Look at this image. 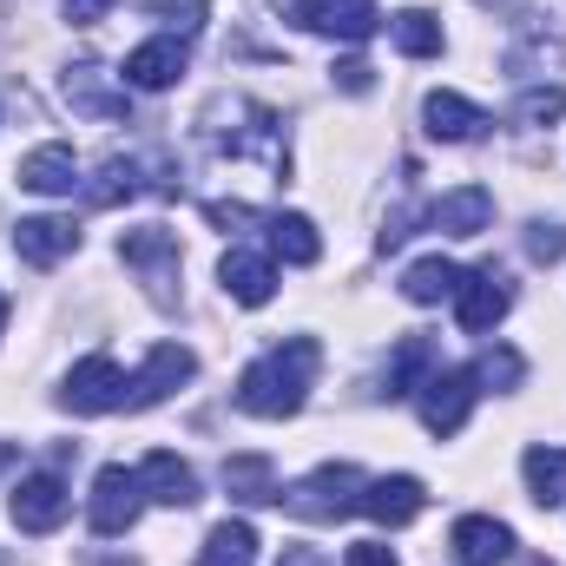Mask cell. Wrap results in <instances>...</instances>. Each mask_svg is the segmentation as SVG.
I'll use <instances>...</instances> for the list:
<instances>
[{
  "label": "cell",
  "instance_id": "16",
  "mask_svg": "<svg viewBox=\"0 0 566 566\" xmlns=\"http://www.w3.org/2000/svg\"><path fill=\"white\" fill-rule=\"evenodd\" d=\"M422 119H428V139H441V145H468L494 126V119H488L474 99H461V93H428Z\"/></svg>",
  "mask_w": 566,
  "mask_h": 566
},
{
  "label": "cell",
  "instance_id": "5",
  "mask_svg": "<svg viewBox=\"0 0 566 566\" xmlns=\"http://www.w3.org/2000/svg\"><path fill=\"white\" fill-rule=\"evenodd\" d=\"M145 507V488H139V468H99V481H93V534H106V541H119V534H133V521H139Z\"/></svg>",
  "mask_w": 566,
  "mask_h": 566
},
{
  "label": "cell",
  "instance_id": "21",
  "mask_svg": "<svg viewBox=\"0 0 566 566\" xmlns=\"http://www.w3.org/2000/svg\"><path fill=\"white\" fill-rule=\"evenodd\" d=\"M20 185L40 191V198H66V191L80 185L73 145H40V151H27V158H20Z\"/></svg>",
  "mask_w": 566,
  "mask_h": 566
},
{
  "label": "cell",
  "instance_id": "6",
  "mask_svg": "<svg viewBox=\"0 0 566 566\" xmlns=\"http://www.w3.org/2000/svg\"><path fill=\"white\" fill-rule=\"evenodd\" d=\"M119 258L139 271L145 290H151L158 303H178V271H185V258H178V238H171V231H126V238H119Z\"/></svg>",
  "mask_w": 566,
  "mask_h": 566
},
{
  "label": "cell",
  "instance_id": "39",
  "mask_svg": "<svg viewBox=\"0 0 566 566\" xmlns=\"http://www.w3.org/2000/svg\"><path fill=\"white\" fill-rule=\"evenodd\" d=\"M527 566H547V560H527Z\"/></svg>",
  "mask_w": 566,
  "mask_h": 566
},
{
  "label": "cell",
  "instance_id": "19",
  "mask_svg": "<svg viewBox=\"0 0 566 566\" xmlns=\"http://www.w3.org/2000/svg\"><path fill=\"white\" fill-rule=\"evenodd\" d=\"M218 283H224V296L244 303V310H264V303L277 296V271H271V258H258V251H231V258L218 264Z\"/></svg>",
  "mask_w": 566,
  "mask_h": 566
},
{
  "label": "cell",
  "instance_id": "35",
  "mask_svg": "<svg viewBox=\"0 0 566 566\" xmlns=\"http://www.w3.org/2000/svg\"><path fill=\"white\" fill-rule=\"evenodd\" d=\"M60 7H66V20H73V27H99V20L113 13V0H60Z\"/></svg>",
  "mask_w": 566,
  "mask_h": 566
},
{
  "label": "cell",
  "instance_id": "23",
  "mask_svg": "<svg viewBox=\"0 0 566 566\" xmlns=\"http://www.w3.org/2000/svg\"><path fill=\"white\" fill-rule=\"evenodd\" d=\"M224 488H231V501H244V507H264V501L283 494L271 454H231V461H224Z\"/></svg>",
  "mask_w": 566,
  "mask_h": 566
},
{
  "label": "cell",
  "instance_id": "31",
  "mask_svg": "<svg viewBox=\"0 0 566 566\" xmlns=\"http://www.w3.org/2000/svg\"><path fill=\"white\" fill-rule=\"evenodd\" d=\"M514 119L521 126H554V119H566V86H527L514 99Z\"/></svg>",
  "mask_w": 566,
  "mask_h": 566
},
{
  "label": "cell",
  "instance_id": "26",
  "mask_svg": "<svg viewBox=\"0 0 566 566\" xmlns=\"http://www.w3.org/2000/svg\"><path fill=\"white\" fill-rule=\"evenodd\" d=\"M461 277H468L461 264H448V258H422V264H409V271H402V296L428 310V303L454 296V290H461Z\"/></svg>",
  "mask_w": 566,
  "mask_h": 566
},
{
  "label": "cell",
  "instance_id": "12",
  "mask_svg": "<svg viewBox=\"0 0 566 566\" xmlns=\"http://www.w3.org/2000/svg\"><path fill=\"white\" fill-rule=\"evenodd\" d=\"M60 86H66V106H73V113H86V119H126V106H133V99H126V86H113L99 60L66 66V80H60Z\"/></svg>",
  "mask_w": 566,
  "mask_h": 566
},
{
  "label": "cell",
  "instance_id": "37",
  "mask_svg": "<svg viewBox=\"0 0 566 566\" xmlns=\"http://www.w3.org/2000/svg\"><path fill=\"white\" fill-rule=\"evenodd\" d=\"M277 566H323V554H316V547H283Z\"/></svg>",
  "mask_w": 566,
  "mask_h": 566
},
{
  "label": "cell",
  "instance_id": "24",
  "mask_svg": "<svg viewBox=\"0 0 566 566\" xmlns=\"http://www.w3.org/2000/svg\"><path fill=\"white\" fill-rule=\"evenodd\" d=\"M264 231H271V251H277L283 264H316L323 258V238H316V224L303 211H277Z\"/></svg>",
  "mask_w": 566,
  "mask_h": 566
},
{
  "label": "cell",
  "instance_id": "14",
  "mask_svg": "<svg viewBox=\"0 0 566 566\" xmlns=\"http://www.w3.org/2000/svg\"><path fill=\"white\" fill-rule=\"evenodd\" d=\"M13 251H20L33 271H53L60 258L80 251V224H73V218H20V224H13Z\"/></svg>",
  "mask_w": 566,
  "mask_h": 566
},
{
  "label": "cell",
  "instance_id": "34",
  "mask_svg": "<svg viewBox=\"0 0 566 566\" xmlns=\"http://www.w3.org/2000/svg\"><path fill=\"white\" fill-rule=\"evenodd\" d=\"M343 566H402V560H396V554H389L382 541H356V547L343 554Z\"/></svg>",
  "mask_w": 566,
  "mask_h": 566
},
{
  "label": "cell",
  "instance_id": "20",
  "mask_svg": "<svg viewBox=\"0 0 566 566\" xmlns=\"http://www.w3.org/2000/svg\"><path fill=\"white\" fill-rule=\"evenodd\" d=\"M178 73H185V40H171V33L126 53V86H139V93H165Z\"/></svg>",
  "mask_w": 566,
  "mask_h": 566
},
{
  "label": "cell",
  "instance_id": "33",
  "mask_svg": "<svg viewBox=\"0 0 566 566\" xmlns=\"http://www.w3.org/2000/svg\"><path fill=\"white\" fill-rule=\"evenodd\" d=\"M527 258H534V264H560L566 258V224L534 218V224H527Z\"/></svg>",
  "mask_w": 566,
  "mask_h": 566
},
{
  "label": "cell",
  "instance_id": "10",
  "mask_svg": "<svg viewBox=\"0 0 566 566\" xmlns=\"http://www.w3.org/2000/svg\"><path fill=\"white\" fill-rule=\"evenodd\" d=\"M66 507H73V494H66L60 474H27V481L7 494V514H13L20 534H53V527L66 521Z\"/></svg>",
  "mask_w": 566,
  "mask_h": 566
},
{
  "label": "cell",
  "instance_id": "9",
  "mask_svg": "<svg viewBox=\"0 0 566 566\" xmlns=\"http://www.w3.org/2000/svg\"><path fill=\"white\" fill-rule=\"evenodd\" d=\"M507 310H514V283L501 277L494 264L468 271V277H461V290H454V316H461V329H468V336H488Z\"/></svg>",
  "mask_w": 566,
  "mask_h": 566
},
{
  "label": "cell",
  "instance_id": "15",
  "mask_svg": "<svg viewBox=\"0 0 566 566\" xmlns=\"http://www.w3.org/2000/svg\"><path fill=\"white\" fill-rule=\"evenodd\" d=\"M454 554H461V566H494V560H507L521 541H514V527L507 521H494V514H461L454 521Z\"/></svg>",
  "mask_w": 566,
  "mask_h": 566
},
{
  "label": "cell",
  "instance_id": "3",
  "mask_svg": "<svg viewBox=\"0 0 566 566\" xmlns=\"http://www.w3.org/2000/svg\"><path fill=\"white\" fill-rule=\"evenodd\" d=\"M363 488H369L363 468H349V461H323L316 474H303L296 488H283L277 507H290L296 521H343V514H363Z\"/></svg>",
  "mask_w": 566,
  "mask_h": 566
},
{
  "label": "cell",
  "instance_id": "30",
  "mask_svg": "<svg viewBox=\"0 0 566 566\" xmlns=\"http://www.w3.org/2000/svg\"><path fill=\"white\" fill-rule=\"evenodd\" d=\"M521 376H527V363H521V349H488V356L474 363V382H481V389H494V396H507V389H521Z\"/></svg>",
  "mask_w": 566,
  "mask_h": 566
},
{
  "label": "cell",
  "instance_id": "13",
  "mask_svg": "<svg viewBox=\"0 0 566 566\" xmlns=\"http://www.w3.org/2000/svg\"><path fill=\"white\" fill-rule=\"evenodd\" d=\"M422 507H428V488L416 474H376V481L363 488V514H369L376 527H409Z\"/></svg>",
  "mask_w": 566,
  "mask_h": 566
},
{
  "label": "cell",
  "instance_id": "32",
  "mask_svg": "<svg viewBox=\"0 0 566 566\" xmlns=\"http://www.w3.org/2000/svg\"><path fill=\"white\" fill-rule=\"evenodd\" d=\"M145 13H151V20H165V33H171V40H191V33L205 27V0H145Z\"/></svg>",
  "mask_w": 566,
  "mask_h": 566
},
{
  "label": "cell",
  "instance_id": "4",
  "mask_svg": "<svg viewBox=\"0 0 566 566\" xmlns=\"http://www.w3.org/2000/svg\"><path fill=\"white\" fill-rule=\"evenodd\" d=\"M60 409H73V416H113V409H126V376H119V363H113V356L73 363V376L60 382Z\"/></svg>",
  "mask_w": 566,
  "mask_h": 566
},
{
  "label": "cell",
  "instance_id": "7",
  "mask_svg": "<svg viewBox=\"0 0 566 566\" xmlns=\"http://www.w3.org/2000/svg\"><path fill=\"white\" fill-rule=\"evenodd\" d=\"M198 376V356L185 349V343H158L151 356H145V369L126 382V409H158L171 389H185Z\"/></svg>",
  "mask_w": 566,
  "mask_h": 566
},
{
  "label": "cell",
  "instance_id": "38",
  "mask_svg": "<svg viewBox=\"0 0 566 566\" xmlns=\"http://www.w3.org/2000/svg\"><path fill=\"white\" fill-rule=\"evenodd\" d=\"M0 329H7V296H0Z\"/></svg>",
  "mask_w": 566,
  "mask_h": 566
},
{
  "label": "cell",
  "instance_id": "18",
  "mask_svg": "<svg viewBox=\"0 0 566 566\" xmlns=\"http://www.w3.org/2000/svg\"><path fill=\"white\" fill-rule=\"evenodd\" d=\"M428 224H434V231H448V238H481V231L494 224V191L461 185V191H448L441 205H428Z\"/></svg>",
  "mask_w": 566,
  "mask_h": 566
},
{
  "label": "cell",
  "instance_id": "11",
  "mask_svg": "<svg viewBox=\"0 0 566 566\" xmlns=\"http://www.w3.org/2000/svg\"><path fill=\"white\" fill-rule=\"evenodd\" d=\"M474 369H441V376H428L422 382V428L428 434H461V422H468V409H474Z\"/></svg>",
  "mask_w": 566,
  "mask_h": 566
},
{
  "label": "cell",
  "instance_id": "36",
  "mask_svg": "<svg viewBox=\"0 0 566 566\" xmlns=\"http://www.w3.org/2000/svg\"><path fill=\"white\" fill-rule=\"evenodd\" d=\"M336 86H343V93H369V86H376V73H369L363 60H343V66H336Z\"/></svg>",
  "mask_w": 566,
  "mask_h": 566
},
{
  "label": "cell",
  "instance_id": "25",
  "mask_svg": "<svg viewBox=\"0 0 566 566\" xmlns=\"http://www.w3.org/2000/svg\"><path fill=\"white\" fill-rule=\"evenodd\" d=\"M521 474H527L534 507H560V501H566V448H527Z\"/></svg>",
  "mask_w": 566,
  "mask_h": 566
},
{
  "label": "cell",
  "instance_id": "28",
  "mask_svg": "<svg viewBox=\"0 0 566 566\" xmlns=\"http://www.w3.org/2000/svg\"><path fill=\"white\" fill-rule=\"evenodd\" d=\"M126 198H139V158H106V165L93 171V185H86V205H93V211H113V205H126Z\"/></svg>",
  "mask_w": 566,
  "mask_h": 566
},
{
  "label": "cell",
  "instance_id": "29",
  "mask_svg": "<svg viewBox=\"0 0 566 566\" xmlns=\"http://www.w3.org/2000/svg\"><path fill=\"white\" fill-rule=\"evenodd\" d=\"M389 27H396V46H402L409 60H434V53H441V20H434L428 7H402Z\"/></svg>",
  "mask_w": 566,
  "mask_h": 566
},
{
  "label": "cell",
  "instance_id": "22",
  "mask_svg": "<svg viewBox=\"0 0 566 566\" xmlns=\"http://www.w3.org/2000/svg\"><path fill=\"white\" fill-rule=\"evenodd\" d=\"M428 369H434V343H428V336H402V343H396V356H389L382 396H389V402H402V396H422Z\"/></svg>",
  "mask_w": 566,
  "mask_h": 566
},
{
  "label": "cell",
  "instance_id": "8",
  "mask_svg": "<svg viewBox=\"0 0 566 566\" xmlns=\"http://www.w3.org/2000/svg\"><path fill=\"white\" fill-rule=\"evenodd\" d=\"M290 20L323 40H376V27H382V13L369 0H290Z\"/></svg>",
  "mask_w": 566,
  "mask_h": 566
},
{
  "label": "cell",
  "instance_id": "27",
  "mask_svg": "<svg viewBox=\"0 0 566 566\" xmlns=\"http://www.w3.org/2000/svg\"><path fill=\"white\" fill-rule=\"evenodd\" d=\"M251 560H258V527L251 521H218L205 554H198V566H251Z\"/></svg>",
  "mask_w": 566,
  "mask_h": 566
},
{
  "label": "cell",
  "instance_id": "1",
  "mask_svg": "<svg viewBox=\"0 0 566 566\" xmlns=\"http://www.w3.org/2000/svg\"><path fill=\"white\" fill-rule=\"evenodd\" d=\"M316 363H323L316 336H290V343H277V349H264V356L238 376V409H244V416H264V422L296 416L303 396H310Z\"/></svg>",
  "mask_w": 566,
  "mask_h": 566
},
{
  "label": "cell",
  "instance_id": "17",
  "mask_svg": "<svg viewBox=\"0 0 566 566\" xmlns=\"http://www.w3.org/2000/svg\"><path fill=\"white\" fill-rule=\"evenodd\" d=\"M139 488H145V501H158V507H191L198 501V474L171 448H158V454L139 461Z\"/></svg>",
  "mask_w": 566,
  "mask_h": 566
},
{
  "label": "cell",
  "instance_id": "2",
  "mask_svg": "<svg viewBox=\"0 0 566 566\" xmlns=\"http://www.w3.org/2000/svg\"><path fill=\"white\" fill-rule=\"evenodd\" d=\"M238 119L244 126H231V113H224V99L205 113V139L218 145V151H231V158H264L271 165V178H290V139H283V119L271 106H258V99H238Z\"/></svg>",
  "mask_w": 566,
  "mask_h": 566
}]
</instances>
